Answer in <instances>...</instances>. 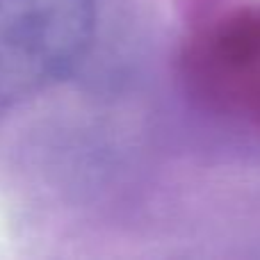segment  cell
Returning <instances> with one entry per match:
<instances>
[{
  "label": "cell",
  "instance_id": "obj_1",
  "mask_svg": "<svg viewBox=\"0 0 260 260\" xmlns=\"http://www.w3.org/2000/svg\"><path fill=\"white\" fill-rule=\"evenodd\" d=\"M96 32V0H0V117L69 78Z\"/></svg>",
  "mask_w": 260,
  "mask_h": 260
}]
</instances>
